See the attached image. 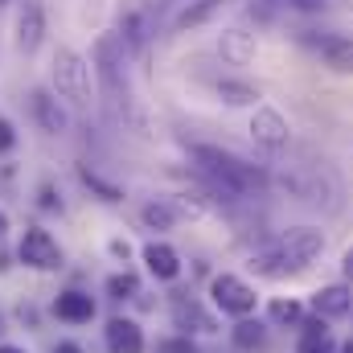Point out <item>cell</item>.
I'll list each match as a JSON object with an SVG mask.
<instances>
[{"label":"cell","mask_w":353,"mask_h":353,"mask_svg":"<svg viewBox=\"0 0 353 353\" xmlns=\"http://www.w3.org/2000/svg\"><path fill=\"white\" fill-rule=\"evenodd\" d=\"M193 161H197V173L210 181V189L222 193L226 201H243L267 185L263 169H255V165H247L234 152H222L214 144H193Z\"/></svg>","instance_id":"6da1fadb"},{"label":"cell","mask_w":353,"mask_h":353,"mask_svg":"<svg viewBox=\"0 0 353 353\" xmlns=\"http://www.w3.org/2000/svg\"><path fill=\"white\" fill-rule=\"evenodd\" d=\"M321 251H325V234L312 230V226H296V230L279 234L271 247L255 251V255H251V271H259L267 279H283V275L304 271Z\"/></svg>","instance_id":"7a4b0ae2"},{"label":"cell","mask_w":353,"mask_h":353,"mask_svg":"<svg viewBox=\"0 0 353 353\" xmlns=\"http://www.w3.org/2000/svg\"><path fill=\"white\" fill-rule=\"evenodd\" d=\"M157 25H161V17H157L152 0H119V8H115V37H119V46L128 54L144 58L152 37H157Z\"/></svg>","instance_id":"3957f363"},{"label":"cell","mask_w":353,"mask_h":353,"mask_svg":"<svg viewBox=\"0 0 353 353\" xmlns=\"http://www.w3.org/2000/svg\"><path fill=\"white\" fill-rule=\"evenodd\" d=\"M90 66L87 58L70 46H58L54 50V62H50V83L58 90V99H66L70 107H90Z\"/></svg>","instance_id":"277c9868"},{"label":"cell","mask_w":353,"mask_h":353,"mask_svg":"<svg viewBox=\"0 0 353 353\" xmlns=\"http://www.w3.org/2000/svg\"><path fill=\"white\" fill-rule=\"evenodd\" d=\"M210 296H214V304L226 312V316H251L255 312V304H259V296H255V288L247 283V279H239V275H230V271H222V275H214L210 279Z\"/></svg>","instance_id":"5b68a950"},{"label":"cell","mask_w":353,"mask_h":353,"mask_svg":"<svg viewBox=\"0 0 353 353\" xmlns=\"http://www.w3.org/2000/svg\"><path fill=\"white\" fill-rule=\"evenodd\" d=\"M17 255H21V263L33 267V271H58L62 267V247L54 243V234L50 230H41V226H29L25 234H21V247H17Z\"/></svg>","instance_id":"8992f818"},{"label":"cell","mask_w":353,"mask_h":353,"mask_svg":"<svg viewBox=\"0 0 353 353\" xmlns=\"http://www.w3.org/2000/svg\"><path fill=\"white\" fill-rule=\"evenodd\" d=\"M251 140L267 148V152H279V148H288V119L275 111V107H259L255 115H251Z\"/></svg>","instance_id":"52a82bcc"},{"label":"cell","mask_w":353,"mask_h":353,"mask_svg":"<svg viewBox=\"0 0 353 353\" xmlns=\"http://www.w3.org/2000/svg\"><path fill=\"white\" fill-rule=\"evenodd\" d=\"M12 41H17V50L21 54H33L37 46H41V37H46V12H41V4L37 0H25L21 8H17V25H12Z\"/></svg>","instance_id":"ba28073f"},{"label":"cell","mask_w":353,"mask_h":353,"mask_svg":"<svg viewBox=\"0 0 353 353\" xmlns=\"http://www.w3.org/2000/svg\"><path fill=\"white\" fill-rule=\"evenodd\" d=\"M103 341H107V353H144V329L128 316H111L103 329Z\"/></svg>","instance_id":"9c48e42d"},{"label":"cell","mask_w":353,"mask_h":353,"mask_svg":"<svg viewBox=\"0 0 353 353\" xmlns=\"http://www.w3.org/2000/svg\"><path fill=\"white\" fill-rule=\"evenodd\" d=\"M29 107H33V119H37L50 136L70 132V115H66V107H62L50 90H33V94H29Z\"/></svg>","instance_id":"30bf717a"},{"label":"cell","mask_w":353,"mask_h":353,"mask_svg":"<svg viewBox=\"0 0 353 353\" xmlns=\"http://www.w3.org/2000/svg\"><path fill=\"white\" fill-rule=\"evenodd\" d=\"M54 316L66 321V325H90L94 321V300H90L87 292H79V288H66L54 300Z\"/></svg>","instance_id":"8fae6325"},{"label":"cell","mask_w":353,"mask_h":353,"mask_svg":"<svg viewBox=\"0 0 353 353\" xmlns=\"http://www.w3.org/2000/svg\"><path fill=\"white\" fill-rule=\"evenodd\" d=\"M173 325L185 329V333H214V316L197 304V300H185V296H173Z\"/></svg>","instance_id":"7c38bea8"},{"label":"cell","mask_w":353,"mask_h":353,"mask_svg":"<svg viewBox=\"0 0 353 353\" xmlns=\"http://www.w3.org/2000/svg\"><path fill=\"white\" fill-rule=\"evenodd\" d=\"M218 54L230 62V66H247L255 58V37L243 33V29H222L218 33Z\"/></svg>","instance_id":"4fadbf2b"},{"label":"cell","mask_w":353,"mask_h":353,"mask_svg":"<svg viewBox=\"0 0 353 353\" xmlns=\"http://www.w3.org/2000/svg\"><path fill=\"white\" fill-rule=\"evenodd\" d=\"M234 0H189L181 12H176L173 29H197V25H205V21H214L222 8H230Z\"/></svg>","instance_id":"5bb4252c"},{"label":"cell","mask_w":353,"mask_h":353,"mask_svg":"<svg viewBox=\"0 0 353 353\" xmlns=\"http://www.w3.org/2000/svg\"><path fill=\"white\" fill-rule=\"evenodd\" d=\"M144 263H148V271L157 275V279H176L181 275V255H176L169 243H148L144 247Z\"/></svg>","instance_id":"9a60e30c"},{"label":"cell","mask_w":353,"mask_h":353,"mask_svg":"<svg viewBox=\"0 0 353 353\" xmlns=\"http://www.w3.org/2000/svg\"><path fill=\"white\" fill-rule=\"evenodd\" d=\"M312 308H316V316H345L353 308V292L345 283H333V288H321L316 296H312Z\"/></svg>","instance_id":"2e32d148"},{"label":"cell","mask_w":353,"mask_h":353,"mask_svg":"<svg viewBox=\"0 0 353 353\" xmlns=\"http://www.w3.org/2000/svg\"><path fill=\"white\" fill-rule=\"evenodd\" d=\"M234 345H239L243 353H251V350H263V345H267V333H263V325H259V321H247V316H243V321L234 325Z\"/></svg>","instance_id":"e0dca14e"},{"label":"cell","mask_w":353,"mask_h":353,"mask_svg":"<svg viewBox=\"0 0 353 353\" xmlns=\"http://www.w3.org/2000/svg\"><path fill=\"white\" fill-rule=\"evenodd\" d=\"M321 54L329 58V66H337V70H353V41H345V37H329V41H321Z\"/></svg>","instance_id":"ac0fdd59"},{"label":"cell","mask_w":353,"mask_h":353,"mask_svg":"<svg viewBox=\"0 0 353 353\" xmlns=\"http://www.w3.org/2000/svg\"><path fill=\"white\" fill-rule=\"evenodd\" d=\"M218 94H222L230 107H247V103L259 99V90L251 87V83H234V79H222V83H218Z\"/></svg>","instance_id":"d6986e66"},{"label":"cell","mask_w":353,"mask_h":353,"mask_svg":"<svg viewBox=\"0 0 353 353\" xmlns=\"http://www.w3.org/2000/svg\"><path fill=\"white\" fill-rule=\"evenodd\" d=\"M107 296H111V300H136V296H140V279H136L132 271H115V275L107 279Z\"/></svg>","instance_id":"ffe728a7"},{"label":"cell","mask_w":353,"mask_h":353,"mask_svg":"<svg viewBox=\"0 0 353 353\" xmlns=\"http://www.w3.org/2000/svg\"><path fill=\"white\" fill-rule=\"evenodd\" d=\"M140 218H144V222H148L152 230H169V226L176 222V210L169 205V201H148Z\"/></svg>","instance_id":"44dd1931"},{"label":"cell","mask_w":353,"mask_h":353,"mask_svg":"<svg viewBox=\"0 0 353 353\" xmlns=\"http://www.w3.org/2000/svg\"><path fill=\"white\" fill-rule=\"evenodd\" d=\"M271 321H275V325H300V321H304V308H300L296 300H275V304H271Z\"/></svg>","instance_id":"7402d4cb"},{"label":"cell","mask_w":353,"mask_h":353,"mask_svg":"<svg viewBox=\"0 0 353 353\" xmlns=\"http://www.w3.org/2000/svg\"><path fill=\"white\" fill-rule=\"evenodd\" d=\"M296 353H337L329 333H304V341L296 345Z\"/></svg>","instance_id":"603a6c76"},{"label":"cell","mask_w":353,"mask_h":353,"mask_svg":"<svg viewBox=\"0 0 353 353\" xmlns=\"http://www.w3.org/2000/svg\"><path fill=\"white\" fill-rule=\"evenodd\" d=\"M12 148H17V128H12V119L0 115V157H8Z\"/></svg>","instance_id":"cb8c5ba5"},{"label":"cell","mask_w":353,"mask_h":353,"mask_svg":"<svg viewBox=\"0 0 353 353\" xmlns=\"http://www.w3.org/2000/svg\"><path fill=\"white\" fill-rule=\"evenodd\" d=\"M157 353H197V345L189 341V337H169V341H161Z\"/></svg>","instance_id":"d4e9b609"},{"label":"cell","mask_w":353,"mask_h":353,"mask_svg":"<svg viewBox=\"0 0 353 353\" xmlns=\"http://www.w3.org/2000/svg\"><path fill=\"white\" fill-rule=\"evenodd\" d=\"M41 205H46V210H58V205H62V201L54 197V185H41Z\"/></svg>","instance_id":"484cf974"},{"label":"cell","mask_w":353,"mask_h":353,"mask_svg":"<svg viewBox=\"0 0 353 353\" xmlns=\"http://www.w3.org/2000/svg\"><path fill=\"white\" fill-rule=\"evenodd\" d=\"M54 353H83V345H79V341H58Z\"/></svg>","instance_id":"4316f807"},{"label":"cell","mask_w":353,"mask_h":353,"mask_svg":"<svg viewBox=\"0 0 353 353\" xmlns=\"http://www.w3.org/2000/svg\"><path fill=\"white\" fill-rule=\"evenodd\" d=\"M111 255H119V259H128V243H123V239H115V243H111Z\"/></svg>","instance_id":"83f0119b"},{"label":"cell","mask_w":353,"mask_h":353,"mask_svg":"<svg viewBox=\"0 0 353 353\" xmlns=\"http://www.w3.org/2000/svg\"><path fill=\"white\" fill-rule=\"evenodd\" d=\"M4 234H8V214L0 210V239H4Z\"/></svg>","instance_id":"f1b7e54d"},{"label":"cell","mask_w":353,"mask_h":353,"mask_svg":"<svg viewBox=\"0 0 353 353\" xmlns=\"http://www.w3.org/2000/svg\"><path fill=\"white\" fill-rule=\"evenodd\" d=\"M345 279H353V251L345 255Z\"/></svg>","instance_id":"f546056e"},{"label":"cell","mask_w":353,"mask_h":353,"mask_svg":"<svg viewBox=\"0 0 353 353\" xmlns=\"http://www.w3.org/2000/svg\"><path fill=\"white\" fill-rule=\"evenodd\" d=\"M0 353H29V350H21V345H0Z\"/></svg>","instance_id":"4dcf8cb0"},{"label":"cell","mask_w":353,"mask_h":353,"mask_svg":"<svg viewBox=\"0 0 353 353\" xmlns=\"http://www.w3.org/2000/svg\"><path fill=\"white\" fill-rule=\"evenodd\" d=\"M341 353H353V337H350V341H345V345H341Z\"/></svg>","instance_id":"1f68e13d"},{"label":"cell","mask_w":353,"mask_h":353,"mask_svg":"<svg viewBox=\"0 0 353 353\" xmlns=\"http://www.w3.org/2000/svg\"><path fill=\"white\" fill-rule=\"evenodd\" d=\"M0 333H4V321H0Z\"/></svg>","instance_id":"d6a6232c"}]
</instances>
